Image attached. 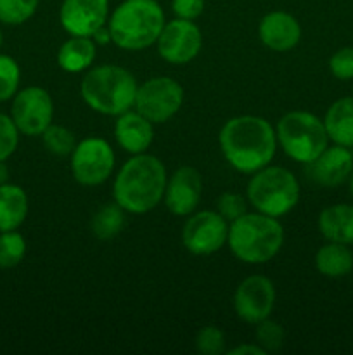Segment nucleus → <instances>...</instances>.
<instances>
[{
    "instance_id": "38",
    "label": "nucleus",
    "mask_w": 353,
    "mask_h": 355,
    "mask_svg": "<svg viewBox=\"0 0 353 355\" xmlns=\"http://www.w3.org/2000/svg\"><path fill=\"white\" fill-rule=\"evenodd\" d=\"M348 191H350V194L353 196V170H352V173H350V177H348Z\"/></svg>"
},
{
    "instance_id": "32",
    "label": "nucleus",
    "mask_w": 353,
    "mask_h": 355,
    "mask_svg": "<svg viewBox=\"0 0 353 355\" xmlns=\"http://www.w3.org/2000/svg\"><path fill=\"white\" fill-rule=\"evenodd\" d=\"M19 144V130L9 114L0 113V162H6L16 153Z\"/></svg>"
},
{
    "instance_id": "24",
    "label": "nucleus",
    "mask_w": 353,
    "mask_h": 355,
    "mask_svg": "<svg viewBox=\"0 0 353 355\" xmlns=\"http://www.w3.org/2000/svg\"><path fill=\"white\" fill-rule=\"evenodd\" d=\"M90 227L92 234L100 241L116 238L125 227V210L116 203L104 205L93 214Z\"/></svg>"
},
{
    "instance_id": "16",
    "label": "nucleus",
    "mask_w": 353,
    "mask_h": 355,
    "mask_svg": "<svg viewBox=\"0 0 353 355\" xmlns=\"http://www.w3.org/2000/svg\"><path fill=\"white\" fill-rule=\"evenodd\" d=\"M308 175L322 187H338L346 182L353 170V155L350 148L327 146L317 158L308 163Z\"/></svg>"
},
{
    "instance_id": "31",
    "label": "nucleus",
    "mask_w": 353,
    "mask_h": 355,
    "mask_svg": "<svg viewBox=\"0 0 353 355\" xmlns=\"http://www.w3.org/2000/svg\"><path fill=\"white\" fill-rule=\"evenodd\" d=\"M246 198L237 193H221L217 198V211L230 224L237 220L244 214H248V203Z\"/></svg>"
},
{
    "instance_id": "28",
    "label": "nucleus",
    "mask_w": 353,
    "mask_h": 355,
    "mask_svg": "<svg viewBox=\"0 0 353 355\" xmlns=\"http://www.w3.org/2000/svg\"><path fill=\"white\" fill-rule=\"evenodd\" d=\"M21 69L14 58L0 54V103L12 99L19 90Z\"/></svg>"
},
{
    "instance_id": "29",
    "label": "nucleus",
    "mask_w": 353,
    "mask_h": 355,
    "mask_svg": "<svg viewBox=\"0 0 353 355\" xmlns=\"http://www.w3.org/2000/svg\"><path fill=\"white\" fill-rule=\"evenodd\" d=\"M284 338H286V331L279 322L272 321V319H265V321L256 324L255 340L266 354L277 352L280 347L284 345Z\"/></svg>"
},
{
    "instance_id": "20",
    "label": "nucleus",
    "mask_w": 353,
    "mask_h": 355,
    "mask_svg": "<svg viewBox=\"0 0 353 355\" xmlns=\"http://www.w3.org/2000/svg\"><path fill=\"white\" fill-rule=\"evenodd\" d=\"M322 121L329 141L345 148H353V96L334 101L325 111Z\"/></svg>"
},
{
    "instance_id": "17",
    "label": "nucleus",
    "mask_w": 353,
    "mask_h": 355,
    "mask_svg": "<svg viewBox=\"0 0 353 355\" xmlns=\"http://www.w3.org/2000/svg\"><path fill=\"white\" fill-rule=\"evenodd\" d=\"M260 40L273 52L293 51L301 40V26L296 17L284 10L265 14L258 26Z\"/></svg>"
},
{
    "instance_id": "23",
    "label": "nucleus",
    "mask_w": 353,
    "mask_h": 355,
    "mask_svg": "<svg viewBox=\"0 0 353 355\" xmlns=\"http://www.w3.org/2000/svg\"><path fill=\"white\" fill-rule=\"evenodd\" d=\"M315 267L322 276L331 279L345 277L353 270V252L348 245L327 241L315 255Z\"/></svg>"
},
{
    "instance_id": "30",
    "label": "nucleus",
    "mask_w": 353,
    "mask_h": 355,
    "mask_svg": "<svg viewBox=\"0 0 353 355\" xmlns=\"http://www.w3.org/2000/svg\"><path fill=\"white\" fill-rule=\"evenodd\" d=\"M196 349L203 355L225 354V335L217 326H204L196 336Z\"/></svg>"
},
{
    "instance_id": "22",
    "label": "nucleus",
    "mask_w": 353,
    "mask_h": 355,
    "mask_svg": "<svg viewBox=\"0 0 353 355\" xmlns=\"http://www.w3.org/2000/svg\"><path fill=\"white\" fill-rule=\"evenodd\" d=\"M97 45L90 37H73L62 42L57 51V64L66 73L89 69L96 61Z\"/></svg>"
},
{
    "instance_id": "14",
    "label": "nucleus",
    "mask_w": 353,
    "mask_h": 355,
    "mask_svg": "<svg viewBox=\"0 0 353 355\" xmlns=\"http://www.w3.org/2000/svg\"><path fill=\"white\" fill-rule=\"evenodd\" d=\"M107 17L109 0H64L59 9V23L73 37H92Z\"/></svg>"
},
{
    "instance_id": "35",
    "label": "nucleus",
    "mask_w": 353,
    "mask_h": 355,
    "mask_svg": "<svg viewBox=\"0 0 353 355\" xmlns=\"http://www.w3.org/2000/svg\"><path fill=\"white\" fill-rule=\"evenodd\" d=\"M228 355H266L265 350L258 345V343H242V345H237L235 349L228 350Z\"/></svg>"
},
{
    "instance_id": "25",
    "label": "nucleus",
    "mask_w": 353,
    "mask_h": 355,
    "mask_svg": "<svg viewBox=\"0 0 353 355\" xmlns=\"http://www.w3.org/2000/svg\"><path fill=\"white\" fill-rule=\"evenodd\" d=\"M26 255V239L17 231L0 232V269L19 266Z\"/></svg>"
},
{
    "instance_id": "2",
    "label": "nucleus",
    "mask_w": 353,
    "mask_h": 355,
    "mask_svg": "<svg viewBox=\"0 0 353 355\" xmlns=\"http://www.w3.org/2000/svg\"><path fill=\"white\" fill-rule=\"evenodd\" d=\"M166 180L168 177L161 159L147 153L134 155L114 179V203L128 214H147L163 201Z\"/></svg>"
},
{
    "instance_id": "13",
    "label": "nucleus",
    "mask_w": 353,
    "mask_h": 355,
    "mask_svg": "<svg viewBox=\"0 0 353 355\" xmlns=\"http://www.w3.org/2000/svg\"><path fill=\"white\" fill-rule=\"evenodd\" d=\"M275 307V286L260 274H253L239 283L234 293V311L241 321L258 324L270 318Z\"/></svg>"
},
{
    "instance_id": "12",
    "label": "nucleus",
    "mask_w": 353,
    "mask_h": 355,
    "mask_svg": "<svg viewBox=\"0 0 353 355\" xmlns=\"http://www.w3.org/2000/svg\"><path fill=\"white\" fill-rule=\"evenodd\" d=\"M158 54L170 64H187L197 58L203 47V35L194 21L175 17L165 23L158 40Z\"/></svg>"
},
{
    "instance_id": "33",
    "label": "nucleus",
    "mask_w": 353,
    "mask_h": 355,
    "mask_svg": "<svg viewBox=\"0 0 353 355\" xmlns=\"http://www.w3.org/2000/svg\"><path fill=\"white\" fill-rule=\"evenodd\" d=\"M329 71L341 82L353 80V47H341L329 59Z\"/></svg>"
},
{
    "instance_id": "36",
    "label": "nucleus",
    "mask_w": 353,
    "mask_h": 355,
    "mask_svg": "<svg viewBox=\"0 0 353 355\" xmlns=\"http://www.w3.org/2000/svg\"><path fill=\"white\" fill-rule=\"evenodd\" d=\"M93 42H96V45H106L111 42V33H109V28H107V24H104V26H100L99 30L96 31V33L92 35Z\"/></svg>"
},
{
    "instance_id": "7",
    "label": "nucleus",
    "mask_w": 353,
    "mask_h": 355,
    "mask_svg": "<svg viewBox=\"0 0 353 355\" xmlns=\"http://www.w3.org/2000/svg\"><path fill=\"white\" fill-rule=\"evenodd\" d=\"M277 144L293 162H314L329 146L324 121L308 111H289L277 121Z\"/></svg>"
},
{
    "instance_id": "19",
    "label": "nucleus",
    "mask_w": 353,
    "mask_h": 355,
    "mask_svg": "<svg viewBox=\"0 0 353 355\" xmlns=\"http://www.w3.org/2000/svg\"><path fill=\"white\" fill-rule=\"evenodd\" d=\"M317 224L325 241L353 245V205L336 203L324 208Z\"/></svg>"
},
{
    "instance_id": "26",
    "label": "nucleus",
    "mask_w": 353,
    "mask_h": 355,
    "mask_svg": "<svg viewBox=\"0 0 353 355\" xmlns=\"http://www.w3.org/2000/svg\"><path fill=\"white\" fill-rule=\"evenodd\" d=\"M40 0H0V23L19 26L35 16Z\"/></svg>"
},
{
    "instance_id": "1",
    "label": "nucleus",
    "mask_w": 353,
    "mask_h": 355,
    "mask_svg": "<svg viewBox=\"0 0 353 355\" xmlns=\"http://www.w3.org/2000/svg\"><path fill=\"white\" fill-rule=\"evenodd\" d=\"M224 158L237 172L253 175L270 165L277 151V135L262 116L242 114L230 118L218 134Z\"/></svg>"
},
{
    "instance_id": "37",
    "label": "nucleus",
    "mask_w": 353,
    "mask_h": 355,
    "mask_svg": "<svg viewBox=\"0 0 353 355\" xmlns=\"http://www.w3.org/2000/svg\"><path fill=\"white\" fill-rule=\"evenodd\" d=\"M9 182V168H7L6 162H0V186Z\"/></svg>"
},
{
    "instance_id": "3",
    "label": "nucleus",
    "mask_w": 353,
    "mask_h": 355,
    "mask_svg": "<svg viewBox=\"0 0 353 355\" xmlns=\"http://www.w3.org/2000/svg\"><path fill=\"white\" fill-rule=\"evenodd\" d=\"M227 245L232 255L249 266L275 259L284 245V227L279 218L265 214H244L228 224Z\"/></svg>"
},
{
    "instance_id": "6",
    "label": "nucleus",
    "mask_w": 353,
    "mask_h": 355,
    "mask_svg": "<svg viewBox=\"0 0 353 355\" xmlns=\"http://www.w3.org/2000/svg\"><path fill=\"white\" fill-rule=\"evenodd\" d=\"M248 203L260 214L280 218L293 211L300 201V182L284 166L266 165L253 173L248 182Z\"/></svg>"
},
{
    "instance_id": "9",
    "label": "nucleus",
    "mask_w": 353,
    "mask_h": 355,
    "mask_svg": "<svg viewBox=\"0 0 353 355\" xmlns=\"http://www.w3.org/2000/svg\"><path fill=\"white\" fill-rule=\"evenodd\" d=\"M114 162H116V156L106 139H83L71 153L73 179L87 187L100 186L113 173Z\"/></svg>"
},
{
    "instance_id": "5",
    "label": "nucleus",
    "mask_w": 353,
    "mask_h": 355,
    "mask_svg": "<svg viewBox=\"0 0 353 355\" xmlns=\"http://www.w3.org/2000/svg\"><path fill=\"white\" fill-rule=\"evenodd\" d=\"M165 12L156 0H123L107 19L111 42L123 51H144L156 44Z\"/></svg>"
},
{
    "instance_id": "15",
    "label": "nucleus",
    "mask_w": 353,
    "mask_h": 355,
    "mask_svg": "<svg viewBox=\"0 0 353 355\" xmlns=\"http://www.w3.org/2000/svg\"><path fill=\"white\" fill-rule=\"evenodd\" d=\"M203 196V177L194 166H180L166 180L163 201L175 217H189L194 214Z\"/></svg>"
},
{
    "instance_id": "4",
    "label": "nucleus",
    "mask_w": 353,
    "mask_h": 355,
    "mask_svg": "<svg viewBox=\"0 0 353 355\" xmlns=\"http://www.w3.org/2000/svg\"><path fill=\"white\" fill-rule=\"evenodd\" d=\"M137 89V78L118 64L93 66L80 83V94L87 106L106 116H120L132 110Z\"/></svg>"
},
{
    "instance_id": "11",
    "label": "nucleus",
    "mask_w": 353,
    "mask_h": 355,
    "mask_svg": "<svg viewBox=\"0 0 353 355\" xmlns=\"http://www.w3.org/2000/svg\"><path fill=\"white\" fill-rule=\"evenodd\" d=\"M228 222L215 210L190 214L182 227V243L192 255H211L227 245Z\"/></svg>"
},
{
    "instance_id": "18",
    "label": "nucleus",
    "mask_w": 353,
    "mask_h": 355,
    "mask_svg": "<svg viewBox=\"0 0 353 355\" xmlns=\"http://www.w3.org/2000/svg\"><path fill=\"white\" fill-rule=\"evenodd\" d=\"M151 121L142 116L138 111H125L116 116L114 139L123 151L130 155H142L149 149L154 139V128Z\"/></svg>"
},
{
    "instance_id": "27",
    "label": "nucleus",
    "mask_w": 353,
    "mask_h": 355,
    "mask_svg": "<svg viewBox=\"0 0 353 355\" xmlns=\"http://www.w3.org/2000/svg\"><path fill=\"white\" fill-rule=\"evenodd\" d=\"M45 149L55 156H68L71 155L76 146L75 134L69 128L61 127V125H48L42 134Z\"/></svg>"
},
{
    "instance_id": "10",
    "label": "nucleus",
    "mask_w": 353,
    "mask_h": 355,
    "mask_svg": "<svg viewBox=\"0 0 353 355\" xmlns=\"http://www.w3.org/2000/svg\"><path fill=\"white\" fill-rule=\"evenodd\" d=\"M10 118L16 123L19 134L37 137L52 125L54 118V101L44 87L31 85L17 90L12 97Z\"/></svg>"
},
{
    "instance_id": "21",
    "label": "nucleus",
    "mask_w": 353,
    "mask_h": 355,
    "mask_svg": "<svg viewBox=\"0 0 353 355\" xmlns=\"http://www.w3.org/2000/svg\"><path fill=\"white\" fill-rule=\"evenodd\" d=\"M28 194L16 184L0 186V232L17 231L28 217Z\"/></svg>"
},
{
    "instance_id": "39",
    "label": "nucleus",
    "mask_w": 353,
    "mask_h": 355,
    "mask_svg": "<svg viewBox=\"0 0 353 355\" xmlns=\"http://www.w3.org/2000/svg\"><path fill=\"white\" fill-rule=\"evenodd\" d=\"M3 44V35H2V30H0V47H2Z\"/></svg>"
},
{
    "instance_id": "8",
    "label": "nucleus",
    "mask_w": 353,
    "mask_h": 355,
    "mask_svg": "<svg viewBox=\"0 0 353 355\" xmlns=\"http://www.w3.org/2000/svg\"><path fill=\"white\" fill-rule=\"evenodd\" d=\"M182 104V85L170 76H156L138 85L134 106L151 123H165L179 113Z\"/></svg>"
},
{
    "instance_id": "34",
    "label": "nucleus",
    "mask_w": 353,
    "mask_h": 355,
    "mask_svg": "<svg viewBox=\"0 0 353 355\" xmlns=\"http://www.w3.org/2000/svg\"><path fill=\"white\" fill-rule=\"evenodd\" d=\"M172 10L180 19L194 21L204 12V0H172Z\"/></svg>"
}]
</instances>
